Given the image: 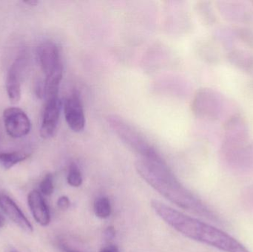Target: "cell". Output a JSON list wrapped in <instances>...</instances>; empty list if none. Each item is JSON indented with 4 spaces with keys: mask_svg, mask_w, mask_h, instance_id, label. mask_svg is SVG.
<instances>
[{
    "mask_svg": "<svg viewBox=\"0 0 253 252\" xmlns=\"http://www.w3.org/2000/svg\"><path fill=\"white\" fill-rule=\"evenodd\" d=\"M218 13L227 22L250 24L253 10L244 1L221 0L216 1Z\"/></svg>",
    "mask_w": 253,
    "mask_h": 252,
    "instance_id": "cell-9",
    "label": "cell"
},
{
    "mask_svg": "<svg viewBox=\"0 0 253 252\" xmlns=\"http://www.w3.org/2000/svg\"><path fill=\"white\" fill-rule=\"evenodd\" d=\"M251 4H252V5L253 6V1H251Z\"/></svg>",
    "mask_w": 253,
    "mask_h": 252,
    "instance_id": "cell-31",
    "label": "cell"
},
{
    "mask_svg": "<svg viewBox=\"0 0 253 252\" xmlns=\"http://www.w3.org/2000/svg\"><path fill=\"white\" fill-rule=\"evenodd\" d=\"M28 204L31 214L37 223L47 226L50 222V210L41 192L33 190L28 194Z\"/></svg>",
    "mask_w": 253,
    "mask_h": 252,
    "instance_id": "cell-13",
    "label": "cell"
},
{
    "mask_svg": "<svg viewBox=\"0 0 253 252\" xmlns=\"http://www.w3.org/2000/svg\"><path fill=\"white\" fill-rule=\"evenodd\" d=\"M100 252H118L117 249L114 247H106V248L103 249L101 250Z\"/></svg>",
    "mask_w": 253,
    "mask_h": 252,
    "instance_id": "cell-26",
    "label": "cell"
},
{
    "mask_svg": "<svg viewBox=\"0 0 253 252\" xmlns=\"http://www.w3.org/2000/svg\"><path fill=\"white\" fill-rule=\"evenodd\" d=\"M64 113L67 124L73 131L80 132L84 130L85 116L78 91H73L65 99Z\"/></svg>",
    "mask_w": 253,
    "mask_h": 252,
    "instance_id": "cell-10",
    "label": "cell"
},
{
    "mask_svg": "<svg viewBox=\"0 0 253 252\" xmlns=\"http://www.w3.org/2000/svg\"><path fill=\"white\" fill-rule=\"evenodd\" d=\"M61 102L59 96L45 98L42 120L40 127V136L49 139L56 133L60 115Z\"/></svg>",
    "mask_w": 253,
    "mask_h": 252,
    "instance_id": "cell-11",
    "label": "cell"
},
{
    "mask_svg": "<svg viewBox=\"0 0 253 252\" xmlns=\"http://www.w3.org/2000/svg\"><path fill=\"white\" fill-rule=\"evenodd\" d=\"M4 224V219L0 216V228L2 227Z\"/></svg>",
    "mask_w": 253,
    "mask_h": 252,
    "instance_id": "cell-27",
    "label": "cell"
},
{
    "mask_svg": "<svg viewBox=\"0 0 253 252\" xmlns=\"http://www.w3.org/2000/svg\"><path fill=\"white\" fill-rule=\"evenodd\" d=\"M68 184L73 187H79L83 183V176L80 167L76 163H71L68 169Z\"/></svg>",
    "mask_w": 253,
    "mask_h": 252,
    "instance_id": "cell-21",
    "label": "cell"
},
{
    "mask_svg": "<svg viewBox=\"0 0 253 252\" xmlns=\"http://www.w3.org/2000/svg\"><path fill=\"white\" fill-rule=\"evenodd\" d=\"M24 3L28 4V5L34 7V6H36L38 4L39 1H37V0H27V1H24Z\"/></svg>",
    "mask_w": 253,
    "mask_h": 252,
    "instance_id": "cell-25",
    "label": "cell"
},
{
    "mask_svg": "<svg viewBox=\"0 0 253 252\" xmlns=\"http://www.w3.org/2000/svg\"><path fill=\"white\" fill-rule=\"evenodd\" d=\"M197 11L202 22L208 26H212L217 22V15L210 1H200L197 4Z\"/></svg>",
    "mask_w": 253,
    "mask_h": 252,
    "instance_id": "cell-18",
    "label": "cell"
},
{
    "mask_svg": "<svg viewBox=\"0 0 253 252\" xmlns=\"http://www.w3.org/2000/svg\"><path fill=\"white\" fill-rule=\"evenodd\" d=\"M227 61L236 69L246 73L253 72V52L245 49H231L227 52Z\"/></svg>",
    "mask_w": 253,
    "mask_h": 252,
    "instance_id": "cell-14",
    "label": "cell"
},
{
    "mask_svg": "<svg viewBox=\"0 0 253 252\" xmlns=\"http://www.w3.org/2000/svg\"><path fill=\"white\" fill-rule=\"evenodd\" d=\"M7 252H17L16 251H14V250H10V251Z\"/></svg>",
    "mask_w": 253,
    "mask_h": 252,
    "instance_id": "cell-30",
    "label": "cell"
},
{
    "mask_svg": "<svg viewBox=\"0 0 253 252\" xmlns=\"http://www.w3.org/2000/svg\"><path fill=\"white\" fill-rule=\"evenodd\" d=\"M30 154L27 152H0V166L4 170H9L16 164L25 161L29 158Z\"/></svg>",
    "mask_w": 253,
    "mask_h": 252,
    "instance_id": "cell-17",
    "label": "cell"
},
{
    "mask_svg": "<svg viewBox=\"0 0 253 252\" xmlns=\"http://www.w3.org/2000/svg\"><path fill=\"white\" fill-rule=\"evenodd\" d=\"M215 41L218 43V45L222 46L224 48L227 50L234 48L235 42L237 41L234 32H233V27L227 28V27H221L217 30L215 34Z\"/></svg>",
    "mask_w": 253,
    "mask_h": 252,
    "instance_id": "cell-16",
    "label": "cell"
},
{
    "mask_svg": "<svg viewBox=\"0 0 253 252\" xmlns=\"http://www.w3.org/2000/svg\"><path fill=\"white\" fill-rule=\"evenodd\" d=\"M223 143L243 144L251 141V130L246 118L240 114L229 117L223 126Z\"/></svg>",
    "mask_w": 253,
    "mask_h": 252,
    "instance_id": "cell-6",
    "label": "cell"
},
{
    "mask_svg": "<svg viewBox=\"0 0 253 252\" xmlns=\"http://www.w3.org/2000/svg\"><path fill=\"white\" fill-rule=\"evenodd\" d=\"M4 127L9 136L19 139L27 136L31 130V124L27 114L18 108H9L3 112Z\"/></svg>",
    "mask_w": 253,
    "mask_h": 252,
    "instance_id": "cell-7",
    "label": "cell"
},
{
    "mask_svg": "<svg viewBox=\"0 0 253 252\" xmlns=\"http://www.w3.org/2000/svg\"><path fill=\"white\" fill-rule=\"evenodd\" d=\"M115 229H114V227H108L105 231V235L107 239L112 240L115 237Z\"/></svg>",
    "mask_w": 253,
    "mask_h": 252,
    "instance_id": "cell-24",
    "label": "cell"
},
{
    "mask_svg": "<svg viewBox=\"0 0 253 252\" xmlns=\"http://www.w3.org/2000/svg\"><path fill=\"white\" fill-rule=\"evenodd\" d=\"M0 208L3 213L22 230L28 233L33 232L34 229L32 225L25 217L22 210L10 197L4 194H0Z\"/></svg>",
    "mask_w": 253,
    "mask_h": 252,
    "instance_id": "cell-12",
    "label": "cell"
},
{
    "mask_svg": "<svg viewBox=\"0 0 253 252\" xmlns=\"http://www.w3.org/2000/svg\"><path fill=\"white\" fill-rule=\"evenodd\" d=\"M151 207L165 223L190 239L224 252H251L224 231L177 211L160 201L153 200Z\"/></svg>",
    "mask_w": 253,
    "mask_h": 252,
    "instance_id": "cell-1",
    "label": "cell"
},
{
    "mask_svg": "<svg viewBox=\"0 0 253 252\" xmlns=\"http://www.w3.org/2000/svg\"><path fill=\"white\" fill-rule=\"evenodd\" d=\"M38 58L45 78L63 75V65L56 44L51 41L42 44L38 48Z\"/></svg>",
    "mask_w": 253,
    "mask_h": 252,
    "instance_id": "cell-5",
    "label": "cell"
},
{
    "mask_svg": "<svg viewBox=\"0 0 253 252\" xmlns=\"http://www.w3.org/2000/svg\"><path fill=\"white\" fill-rule=\"evenodd\" d=\"M40 192L42 195L50 196L54 191V185H53V177L51 174H47L42 180L40 185Z\"/></svg>",
    "mask_w": 253,
    "mask_h": 252,
    "instance_id": "cell-22",
    "label": "cell"
},
{
    "mask_svg": "<svg viewBox=\"0 0 253 252\" xmlns=\"http://www.w3.org/2000/svg\"><path fill=\"white\" fill-rule=\"evenodd\" d=\"M108 121L110 127L119 138L142 158H154L159 156L156 149L148 143L143 135L121 117L110 115Z\"/></svg>",
    "mask_w": 253,
    "mask_h": 252,
    "instance_id": "cell-4",
    "label": "cell"
},
{
    "mask_svg": "<svg viewBox=\"0 0 253 252\" xmlns=\"http://www.w3.org/2000/svg\"><path fill=\"white\" fill-rule=\"evenodd\" d=\"M198 51L203 60L211 65H216L222 59L219 45L215 40L202 41L198 46Z\"/></svg>",
    "mask_w": 253,
    "mask_h": 252,
    "instance_id": "cell-15",
    "label": "cell"
},
{
    "mask_svg": "<svg viewBox=\"0 0 253 252\" xmlns=\"http://www.w3.org/2000/svg\"><path fill=\"white\" fill-rule=\"evenodd\" d=\"M57 206L61 210H67L71 206V201L67 196H62L58 199Z\"/></svg>",
    "mask_w": 253,
    "mask_h": 252,
    "instance_id": "cell-23",
    "label": "cell"
},
{
    "mask_svg": "<svg viewBox=\"0 0 253 252\" xmlns=\"http://www.w3.org/2000/svg\"><path fill=\"white\" fill-rule=\"evenodd\" d=\"M228 109V102L222 93L215 89L204 87L195 93L191 109L197 117L217 121L222 118Z\"/></svg>",
    "mask_w": 253,
    "mask_h": 252,
    "instance_id": "cell-3",
    "label": "cell"
},
{
    "mask_svg": "<svg viewBox=\"0 0 253 252\" xmlns=\"http://www.w3.org/2000/svg\"><path fill=\"white\" fill-rule=\"evenodd\" d=\"M233 30L237 41L253 50V28L239 25L233 26Z\"/></svg>",
    "mask_w": 253,
    "mask_h": 252,
    "instance_id": "cell-19",
    "label": "cell"
},
{
    "mask_svg": "<svg viewBox=\"0 0 253 252\" xmlns=\"http://www.w3.org/2000/svg\"><path fill=\"white\" fill-rule=\"evenodd\" d=\"M94 213L96 217L106 219L111 214V205L107 197H99L94 203Z\"/></svg>",
    "mask_w": 253,
    "mask_h": 252,
    "instance_id": "cell-20",
    "label": "cell"
},
{
    "mask_svg": "<svg viewBox=\"0 0 253 252\" xmlns=\"http://www.w3.org/2000/svg\"><path fill=\"white\" fill-rule=\"evenodd\" d=\"M64 251H65V252H80L77 251V250H71V249L68 248H65V250H64Z\"/></svg>",
    "mask_w": 253,
    "mask_h": 252,
    "instance_id": "cell-28",
    "label": "cell"
},
{
    "mask_svg": "<svg viewBox=\"0 0 253 252\" xmlns=\"http://www.w3.org/2000/svg\"><path fill=\"white\" fill-rule=\"evenodd\" d=\"M28 56L24 52L15 59L7 72L6 90L9 100L12 104H17L20 101L22 75L26 68Z\"/></svg>",
    "mask_w": 253,
    "mask_h": 252,
    "instance_id": "cell-8",
    "label": "cell"
},
{
    "mask_svg": "<svg viewBox=\"0 0 253 252\" xmlns=\"http://www.w3.org/2000/svg\"><path fill=\"white\" fill-rule=\"evenodd\" d=\"M250 24H251V25H253V11L252 13V16H251V22H250Z\"/></svg>",
    "mask_w": 253,
    "mask_h": 252,
    "instance_id": "cell-29",
    "label": "cell"
},
{
    "mask_svg": "<svg viewBox=\"0 0 253 252\" xmlns=\"http://www.w3.org/2000/svg\"><path fill=\"white\" fill-rule=\"evenodd\" d=\"M135 168L150 186L175 205L203 217L213 216L204 204L181 186L160 156L141 158L135 163Z\"/></svg>",
    "mask_w": 253,
    "mask_h": 252,
    "instance_id": "cell-2",
    "label": "cell"
}]
</instances>
